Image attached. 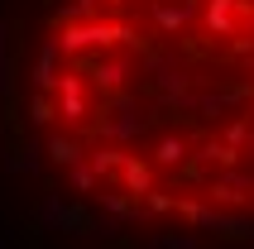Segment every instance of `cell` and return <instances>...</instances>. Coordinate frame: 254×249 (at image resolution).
Returning <instances> with one entry per match:
<instances>
[{"instance_id":"cell-1","label":"cell","mask_w":254,"mask_h":249,"mask_svg":"<svg viewBox=\"0 0 254 249\" xmlns=\"http://www.w3.org/2000/svg\"><path fill=\"white\" fill-rule=\"evenodd\" d=\"M144 129H149V111H144L134 96H125V91H120V96H111V106L91 120V134H96L101 144H120V149H125V144H134Z\"/></svg>"},{"instance_id":"cell-2","label":"cell","mask_w":254,"mask_h":249,"mask_svg":"<svg viewBox=\"0 0 254 249\" xmlns=\"http://www.w3.org/2000/svg\"><path fill=\"white\" fill-rule=\"evenodd\" d=\"M178 216H183L192 230H211L226 245H254V216H240V211H216L206 201H178Z\"/></svg>"},{"instance_id":"cell-3","label":"cell","mask_w":254,"mask_h":249,"mask_svg":"<svg viewBox=\"0 0 254 249\" xmlns=\"http://www.w3.org/2000/svg\"><path fill=\"white\" fill-rule=\"evenodd\" d=\"M77 67L86 72V82H91V91H101V96H120L129 86V77L139 72V62L129 53H106V48H96V53L77 58Z\"/></svg>"},{"instance_id":"cell-4","label":"cell","mask_w":254,"mask_h":249,"mask_svg":"<svg viewBox=\"0 0 254 249\" xmlns=\"http://www.w3.org/2000/svg\"><path fill=\"white\" fill-rule=\"evenodd\" d=\"M34 225H43V230H63V235H86L91 240V230H96V216L86 206H77V201H67V196L48 192L34 206Z\"/></svg>"},{"instance_id":"cell-5","label":"cell","mask_w":254,"mask_h":249,"mask_svg":"<svg viewBox=\"0 0 254 249\" xmlns=\"http://www.w3.org/2000/svg\"><path fill=\"white\" fill-rule=\"evenodd\" d=\"M53 106H58V120H67L72 129H82L96 96H91V82H86V72H58V86H53Z\"/></svg>"},{"instance_id":"cell-6","label":"cell","mask_w":254,"mask_h":249,"mask_svg":"<svg viewBox=\"0 0 254 249\" xmlns=\"http://www.w3.org/2000/svg\"><path fill=\"white\" fill-rule=\"evenodd\" d=\"M206 196H211L216 206L226 211H240L245 201H254V173L250 168H216L211 178H206Z\"/></svg>"},{"instance_id":"cell-7","label":"cell","mask_w":254,"mask_h":249,"mask_svg":"<svg viewBox=\"0 0 254 249\" xmlns=\"http://www.w3.org/2000/svg\"><path fill=\"white\" fill-rule=\"evenodd\" d=\"M91 201H96L106 216L125 221V225H149V211L134 206V196H129V192H106V187H96V192H91Z\"/></svg>"},{"instance_id":"cell-8","label":"cell","mask_w":254,"mask_h":249,"mask_svg":"<svg viewBox=\"0 0 254 249\" xmlns=\"http://www.w3.org/2000/svg\"><path fill=\"white\" fill-rule=\"evenodd\" d=\"M0 163H5V173L39 178V173H43V144H39V139H29V144H14V149L0 153Z\"/></svg>"},{"instance_id":"cell-9","label":"cell","mask_w":254,"mask_h":249,"mask_svg":"<svg viewBox=\"0 0 254 249\" xmlns=\"http://www.w3.org/2000/svg\"><path fill=\"white\" fill-rule=\"evenodd\" d=\"M43 158L58 163V168H72V163L86 158V139L82 134H48L43 139Z\"/></svg>"},{"instance_id":"cell-10","label":"cell","mask_w":254,"mask_h":249,"mask_svg":"<svg viewBox=\"0 0 254 249\" xmlns=\"http://www.w3.org/2000/svg\"><path fill=\"white\" fill-rule=\"evenodd\" d=\"M29 82H34V91H48V96H53V86H58V43L53 39L34 53V62H29Z\"/></svg>"},{"instance_id":"cell-11","label":"cell","mask_w":254,"mask_h":249,"mask_svg":"<svg viewBox=\"0 0 254 249\" xmlns=\"http://www.w3.org/2000/svg\"><path fill=\"white\" fill-rule=\"evenodd\" d=\"M154 163H144L139 153H125V163H120V178H125V192L129 196H144V192H154Z\"/></svg>"},{"instance_id":"cell-12","label":"cell","mask_w":254,"mask_h":249,"mask_svg":"<svg viewBox=\"0 0 254 249\" xmlns=\"http://www.w3.org/2000/svg\"><path fill=\"white\" fill-rule=\"evenodd\" d=\"M183 163H187V139L168 129V134L154 144V168H158V173H178Z\"/></svg>"},{"instance_id":"cell-13","label":"cell","mask_w":254,"mask_h":249,"mask_svg":"<svg viewBox=\"0 0 254 249\" xmlns=\"http://www.w3.org/2000/svg\"><path fill=\"white\" fill-rule=\"evenodd\" d=\"M197 163L206 168V173H216V168H235V163H240V149H230L226 139H201V144H197Z\"/></svg>"},{"instance_id":"cell-14","label":"cell","mask_w":254,"mask_h":249,"mask_svg":"<svg viewBox=\"0 0 254 249\" xmlns=\"http://www.w3.org/2000/svg\"><path fill=\"white\" fill-rule=\"evenodd\" d=\"M86 163H91V173L106 182L111 173H120V163H125V149H120V144H96V149H86Z\"/></svg>"},{"instance_id":"cell-15","label":"cell","mask_w":254,"mask_h":249,"mask_svg":"<svg viewBox=\"0 0 254 249\" xmlns=\"http://www.w3.org/2000/svg\"><path fill=\"white\" fill-rule=\"evenodd\" d=\"M139 249H201V235H197V230H173V235L158 230V235H149Z\"/></svg>"},{"instance_id":"cell-16","label":"cell","mask_w":254,"mask_h":249,"mask_svg":"<svg viewBox=\"0 0 254 249\" xmlns=\"http://www.w3.org/2000/svg\"><path fill=\"white\" fill-rule=\"evenodd\" d=\"M53 120H58L53 96H48V91H34V96H29V124H34V129H48Z\"/></svg>"},{"instance_id":"cell-17","label":"cell","mask_w":254,"mask_h":249,"mask_svg":"<svg viewBox=\"0 0 254 249\" xmlns=\"http://www.w3.org/2000/svg\"><path fill=\"white\" fill-rule=\"evenodd\" d=\"M14 91V67H10V29L0 24V101H10Z\"/></svg>"},{"instance_id":"cell-18","label":"cell","mask_w":254,"mask_h":249,"mask_svg":"<svg viewBox=\"0 0 254 249\" xmlns=\"http://www.w3.org/2000/svg\"><path fill=\"white\" fill-rule=\"evenodd\" d=\"M67 187H72V192H86V196H91V192L101 187V178L91 173V163L82 158V163H72V168H67Z\"/></svg>"},{"instance_id":"cell-19","label":"cell","mask_w":254,"mask_h":249,"mask_svg":"<svg viewBox=\"0 0 254 249\" xmlns=\"http://www.w3.org/2000/svg\"><path fill=\"white\" fill-rule=\"evenodd\" d=\"M221 139H226V144H230V149H250V144H254V129H250V120H230L226 124V129H221Z\"/></svg>"},{"instance_id":"cell-20","label":"cell","mask_w":254,"mask_h":249,"mask_svg":"<svg viewBox=\"0 0 254 249\" xmlns=\"http://www.w3.org/2000/svg\"><path fill=\"white\" fill-rule=\"evenodd\" d=\"M144 211L149 216H168V211H178V201L168 192H144Z\"/></svg>"},{"instance_id":"cell-21","label":"cell","mask_w":254,"mask_h":249,"mask_svg":"<svg viewBox=\"0 0 254 249\" xmlns=\"http://www.w3.org/2000/svg\"><path fill=\"white\" fill-rule=\"evenodd\" d=\"M101 5H106V10H120V5H125V0H101Z\"/></svg>"},{"instance_id":"cell-22","label":"cell","mask_w":254,"mask_h":249,"mask_svg":"<svg viewBox=\"0 0 254 249\" xmlns=\"http://www.w3.org/2000/svg\"><path fill=\"white\" fill-rule=\"evenodd\" d=\"M245 153H250V173H254V144H250V149H245Z\"/></svg>"},{"instance_id":"cell-23","label":"cell","mask_w":254,"mask_h":249,"mask_svg":"<svg viewBox=\"0 0 254 249\" xmlns=\"http://www.w3.org/2000/svg\"><path fill=\"white\" fill-rule=\"evenodd\" d=\"M0 249H5V235H0Z\"/></svg>"},{"instance_id":"cell-24","label":"cell","mask_w":254,"mask_h":249,"mask_svg":"<svg viewBox=\"0 0 254 249\" xmlns=\"http://www.w3.org/2000/svg\"><path fill=\"white\" fill-rule=\"evenodd\" d=\"M250 106H254V91H250Z\"/></svg>"}]
</instances>
